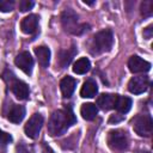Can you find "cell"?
I'll return each mask as SVG.
<instances>
[{
    "label": "cell",
    "instance_id": "cell-3",
    "mask_svg": "<svg viewBox=\"0 0 153 153\" xmlns=\"http://www.w3.org/2000/svg\"><path fill=\"white\" fill-rule=\"evenodd\" d=\"M133 124V129L134 131L140 135V136H145L148 137L152 134L153 130V122L149 115H137L133 118L131 121Z\"/></svg>",
    "mask_w": 153,
    "mask_h": 153
},
{
    "label": "cell",
    "instance_id": "cell-16",
    "mask_svg": "<svg viewBox=\"0 0 153 153\" xmlns=\"http://www.w3.org/2000/svg\"><path fill=\"white\" fill-rule=\"evenodd\" d=\"M98 92V86L93 80H86L80 90V96L82 98H92L97 94Z\"/></svg>",
    "mask_w": 153,
    "mask_h": 153
},
{
    "label": "cell",
    "instance_id": "cell-21",
    "mask_svg": "<svg viewBox=\"0 0 153 153\" xmlns=\"http://www.w3.org/2000/svg\"><path fill=\"white\" fill-rule=\"evenodd\" d=\"M153 13V2L147 0L141 4V14L143 17H149Z\"/></svg>",
    "mask_w": 153,
    "mask_h": 153
},
{
    "label": "cell",
    "instance_id": "cell-17",
    "mask_svg": "<svg viewBox=\"0 0 153 153\" xmlns=\"http://www.w3.org/2000/svg\"><path fill=\"white\" fill-rule=\"evenodd\" d=\"M133 102L129 97L126 96H117L116 103H115V109L118 111V114H127L131 109Z\"/></svg>",
    "mask_w": 153,
    "mask_h": 153
},
{
    "label": "cell",
    "instance_id": "cell-27",
    "mask_svg": "<svg viewBox=\"0 0 153 153\" xmlns=\"http://www.w3.org/2000/svg\"><path fill=\"white\" fill-rule=\"evenodd\" d=\"M85 4H87V5H93L94 4V1H84Z\"/></svg>",
    "mask_w": 153,
    "mask_h": 153
},
{
    "label": "cell",
    "instance_id": "cell-6",
    "mask_svg": "<svg viewBox=\"0 0 153 153\" xmlns=\"http://www.w3.org/2000/svg\"><path fill=\"white\" fill-rule=\"evenodd\" d=\"M42 126H43V116L41 114H33L24 127L26 136H29L30 139H37L42 129Z\"/></svg>",
    "mask_w": 153,
    "mask_h": 153
},
{
    "label": "cell",
    "instance_id": "cell-1",
    "mask_svg": "<svg viewBox=\"0 0 153 153\" xmlns=\"http://www.w3.org/2000/svg\"><path fill=\"white\" fill-rule=\"evenodd\" d=\"M75 116L71 108H67L65 110H57L54 111L50 116L49 123H48V131L51 136H57L63 134L71 126L75 123Z\"/></svg>",
    "mask_w": 153,
    "mask_h": 153
},
{
    "label": "cell",
    "instance_id": "cell-23",
    "mask_svg": "<svg viewBox=\"0 0 153 153\" xmlns=\"http://www.w3.org/2000/svg\"><path fill=\"white\" fill-rule=\"evenodd\" d=\"M35 2L33 1H30V0H22L19 1V10L20 12H26L29 10H31L33 7Z\"/></svg>",
    "mask_w": 153,
    "mask_h": 153
},
{
    "label": "cell",
    "instance_id": "cell-4",
    "mask_svg": "<svg viewBox=\"0 0 153 153\" xmlns=\"http://www.w3.org/2000/svg\"><path fill=\"white\" fill-rule=\"evenodd\" d=\"M108 145L114 151H123L128 147V137L124 130L114 129L108 134Z\"/></svg>",
    "mask_w": 153,
    "mask_h": 153
},
{
    "label": "cell",
    "instance_id": "cell-14",
    "mask_svg": "<svg viewBox=\"0 0 153 153\" xmlns=\"http://www.w3.org/2000/svg\"><path fill=\"white\" fill-rule=\"evenodd\" d=\"M35 54H36V57L38 60V63L43 68H47L49 66V62H50V50H49V48L45 47V45L37 47V48H35Z\"/></svg>",
    "mask_w": 153,
    "mask_h": 153
},
{
    "label": "cell",
    "instance_id": "cell-9",
    "mask_svg": "<svg viewBox=\"0 0 153 153\" xmlns=\"http://www.w3.org/2000/svg\"><path fill=\"white\" fill-rule=\"evenodd\" d=\"M128 67L131 73H146L151 69V63L137 55H133L128 61Z\"/></svg>",
    "mask_w": 153,
    "mask_h": 153
},
{
    "label": "cell",
    "instance_id": "cell-15",
    "mask_svg": "<svg viewBox=\"0 0 153 153\" xmlns=\"http://www.w3.org/2000/svg\"><path fill=\"white\" fill-rule=\"evenodd\" d=\"M25 117V108L23 105H13L7 114V118L12 123H20Z\"/></svg>",
    "mask_w": 153,
    "mask_h": 153
},
{
    "label": "cell",
    "instance_id": "cell-13",
    "mask_svg": "<svg viewBox=\"0 0 153 153\" xmlns=\"http://www.w3.org/2000/svg\"><path fill=\"white\" fill-rule=\"evenodd\" d=\"M75 87H76V80H75L74 78L69 76V75L65 76V78L61 80V82H60V88H61L62 96H63L65 98H69V97L73 94Z\"/></svg>",
    "mask_w": 153,
    "mask_h": 153
},
{
    "label": "cell",
    "instance_id": "cell-11",
    "mask_svg": "<svg viewBox=\"0 0 153 153\" xmlns=\"http://www.w3.org/2000/svg\"><path fill=\"white\" fill-rule=\"evenodd\" d=\"M37 25H38V16L36 14H29L27 17H25L22 23H20V29L24 33L31 35L37 30Z\"/></svg>",
    "mask_w": 153,
    "mask_h": 153
},
{
    "label": "cell",
    "instance_id": "cell-10",
    "mask_svg": "<svg viewBox=\"0 0 153 153\" xmlns=\"http://www.w3.org/2000/svg\"><path fill=\"white\" fill-rule=\"evenodd\" d=\"M11 85V90L13 92V94L20 99V100H24V99H27L29 97V86L26 82L22 81V80H14L13 82L10 84Z\"/></svg>",
    "mask_w": 153,
    "mask_h": 153
},
{
    "label": "cell",
    "instance_id": "cell-8",
    "mask_svg": "<svg viewBox=\"0 0 153 153\" xmlns=\"http://www.w3.org/2000/svg\"><path fill=\"white\" fill-rule=\"evenodd\" d=\"M14 63L25 74H31L32 67H33V59H32V56L30 55L29 51H22V53H19L17 55V57L14 59Z\"/></svg>",
    "mask_w": 153,
    "mask_h": 153
},
{
    "label": "cell",
    "instance_id": "cell-19",
    "mask_svg": "<svg viewBox=\"0 0 153 153\" xmlns=\"http://www.w3.org/2000/svg\"><path fill=\"white\" fill-rule=\"evenodd\" d=\"M90 68H91V62L87 57H80L73 65V72L76 74H85L90 71Z\"/></svg>",
    "mask_w": 153,
    "mask_h": 153
},
{
    "label": "cell",
    "instance_id": "cell-25",
    "mask_svg": "<svg viewBox=\"0 0 153 153\" xmlns=\"http://www.w3.org/2000/svg\"><path fill=\"white\" fill-rule=\"evenodd\" d=\"M124 118V116L122 114H116V115H111L109 118V123H118Z\"/></svg>",
    "mask_w": 153,
    "mask_h": 153
},
{
    "label": "cell",
    "instance_id": "cell-24",
    "mask_svg": "<svg viewBox=\"0 0 153 153\" xmlns=\"http://www.w3.org/2000/svg\"><path fill=\"white\" fill-rule=\"evenodd\" d=\"M12 141V136L7 133H4L0 130V145H6Z\"/></svg>",
    "mask_w": 153,
    "mask_h": 153
},
{
    "label": "cell",
    "instance_id": "cell-5",
    "mask_svg": "<svg viewBox=\"0 0 153 153\" xmlns=\"http://www.w3.org/2000/svg\"><path fill=\"white\" fill-rule=\"evenodd\" d=\"M61 22L66 31L72 33H79V29H81V26H79L78 24V14L73 10H65L61 16Z\"/></svg>",
    "mask_w": 153,
    "mask_h": 153
},
{
    "label": "cell",
    "instance_id": "cell-2",
    "mask_svg": "<svg viewBox=\"0 0 153 153\" xmlns=\"http://www.w3.org/2000/svg\"><path fill=\"white\" fill-rule=\"evenodd\" d=\"M114 44V36L112 32L108 29L102 30L99 32H97L93 36V41H92V53L93 54H100V53H105L109 51L111 49Z\"/></svg>",
    "mask_w": 153,
    "mask_h": 153
},
{
    "label": "cell",
    "instance_id": "cell-26",
    "mask_svg": "<svg viewBox=\"0 0 153 153\" xmlns=\"http://www.w3.org/2000/svg\"><path fill=\"white\" fill-rule=\"evenodd\" d=\"M153 26L152 25H149V26H147L145 30H143V37L146 38V39H149L151 37H152V33H153V29H152Z\"/></svg>",
    "mask_w": 153,
    "mask_h": 153
},
{
    "label": "cell",
    "instance_id": "cell-7",
    "mask_svg": "<svg viewBox=\"0 0 153 153\" xmlns=\"http://www.w3.org/2000/svg\"><path fill=\"white\" fill-rule=\"evenodd\" d=\"M148 86H149V80L145 75L133 76L128 82V90H129V92H131L134 94L143 93L148 88Z\"/></svg>",
    "mask_w": 153,
    "mask_h": 153
},
{
    "label": "cell",
    "instance_id": "cell-22",
    "mask_svg": "<svg viewBox=\"0 0 153 153\" xmlns=\"http://www.w3.org/2000/svg\"><path fill=\"white\" fill-rule=\"evenodd\" d=\"M14 8V2L12 0H0V11L11 12Z\"/></svg>",
    "mask_w": 153,
    "mask_h": 153
},
{
    "label": "cell",
    "instance_id": "cell-12",
    "mask_svg": "<svg viewBox=\"0 0 153 153\" xmlns=\"http://www.w3.org/2000/svg\"><path fill=\"white\" fill-rule=\"evenodd\" d=\"M117 99V94L111 93H102L97 98V105L102 110H110L115 108V103Z\"/></svg>",
    "mask_w": 153,
    "mask_h": 153
},
{
    "label": "cell",
    "instance_id": "cell-28",
    "mask_svg": "<svg viewBox=\"0 0 153 153\" xmlns=\"http://www.w3.org/2000/svg\"><path fill=\"white\" fill-rule=\"evenodd\" d=\"M136 153H149L148 151H139V152H136Z\"/></svg>",
    "mask_w": 153,
    "mask_h": 153
},
{
    "label": "cell",
    "instance_id": "cell-18",
    "mask_svg": "<svg viewBox=\"0 0 153 153\" xmlns=\"http://www.w3.org/2000/svg\"><path fill=\"white\" fill-rule=\"evenodd\" d=\"M97 112H98V109L93 103H85L80 108V114L82 118L86 121H92L97 116Z\"/></svg>",
    "mask_w": 153,
    "mask_h": 153
},
{
    "label": "cell",
    "instance_id": "cell-20",
    "mask_svg": "<svg viewBox=\"0 0 153 153\" xmlns=\"http://www.w3.org/2000/svg\"><path fill=\"white\" fill-rule=\"evenodd\" d=\"M74 54H75V49H68V50H65V51H62L61 53V55H60V63H61V66L62 67H66L67 65H69V62L72 61V57L74 56Z\"/></svg>",
    "mask_w": 153,
    "mask_h": 153
}]
</instances>
